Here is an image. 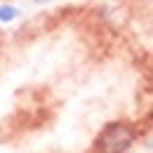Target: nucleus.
Returning <instances> with one entry per match:
<instances>
[{
    "instance_id": "1",
    "label": "nucleus",
    "mask_w": 153,
    "mask_h": 153,
    "mask_svg": "<svg viewBox=\"0 0 153 153\" xmlns=\"http://www.w3.org/2000/svg\"><path fill=\"white\" fill-rule=\"evenodd\" d=\"M134 141V132L127 123H111L97 139L99 153H125Z\"/></svg>"
},
{
    "instance_id": "2",
    "label": "nucleus",
    "mask_w": 153,
    "mask_h": 153,
    "mask_svg": "<svg viewBox=\"0 0 153 153\" xmlns=\"http://www.w3.org/2000/svg\"><path fill=\"white\" fill-rule=\"evenodd\" d=\"M19 17V10L17 7H12V5H2L0 7V21H12V19H17Z\"/></svg>"
},
{
    "instance_id": "3",
    "label": "nucleus",
    "mask_w": 153,
    "mask_h": 153,
    "mask_svg": "<svg viewBox=\"0 0 153 153\" xmlns=\"http://www.w3.org/2000/svg\"><path fill=\"white\" fill-rule=\"evenodd\" d=\"M36 2H52V0H36Z\"/></svg>"
}]
</instances>
